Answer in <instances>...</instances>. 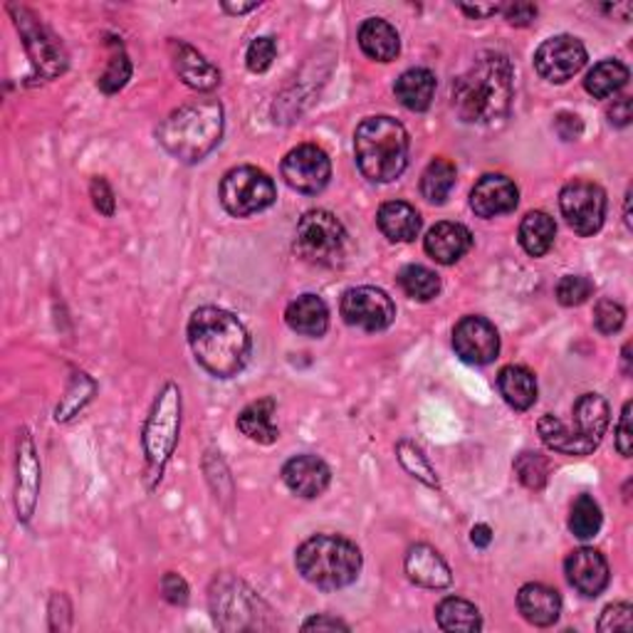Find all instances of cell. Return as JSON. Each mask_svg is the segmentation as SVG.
Instances as JSON below:
<instances>
[{
    "label": "cell",
    "mask_w": 633,
    "mask_h": 633,
    "mask_svg": "<svg viewBox=\"0 0 633 633\" xmlns=\"http://www.w3.org/2000/svg\"><path fill=\"white\" fill-rule=\"evenodd\" d=\"M188 345L208 374L231 378L250 359V334L238 316L221 307H201L188 320Z\"/></svg>",
    "instance_id": "obj_1"
},
{
    "label": "cell",
    "mask_w": 633,
    "mask_h": 633,
    "mask_svg": "<svg viewBox=\"0 0 633 633\" xmlns=\"http://www.w3.org/2000/svg\"><path fill=\"white\" fill-rule=\"evenodd\" d=\"M512 65L500 52H483L454 83V110L466 124H493L510 112Z\"/></svg>",
    "instance_id": "obj_2"
},
{
    "label": "cell",
    "mask_w": 633,
    "mask_h": 633,
    "mask_svg": "<svg viewBox=\"0 0 633 633\" xmlns=\"http://www.w3.org/2000/svg\"><path fill=\"white\" fill-rule=\"evenodd\" d=\"M223 137V107L213 99L191 102L171 112L159 126V141L184 164L206 159Z\"/></svg>",
    "instance_id": "obj_3"
},
{
    "label": "cell",
    "mask_w": 633,
    "mask_h": 633,
    "mask_svg": "<svg viewBox=\"0 0 633 633\" xmlns=\"http://www.w3.org/2000/svg\"><path fill=\"white\" fill-rule=\"evenodd\" d=\"M355 153L369 181L392 184L409 164V134L394 116H369L357 126Z\"/></svg>",
    "instance_id": "obj_4"
},
{
    "label": "cell",
    "mask_w": 633,
    "mask_h": 633,
    "mask_svg": "<svg viewBox=\"0 0 633 633\" xmlns=\"http://www.w3.org/2000/svg\"><path fill=\"white\" fill-rule=\"evenodd\" d=\"M297 572L316 589L337 592L357 582L361 551L355 542L339 535H314L295 555Z\"/></svg>",
    "instance_id": "obj_5"
},
{
    "label": "cell",
    "mask_w": 633,
    "mask_h": 633,
    "mask_svg": "<svg viewBox=\"0 0 633 633\" xmlns=\"http://www.w3.org/2000/svg\"><path fill=\"white\" fill-rule=\"evenodd\" d=\"M576 429H567L557 415H542L539 438L547 448L564 456H592L609 429V404L599 394H584L574 404Z\"/></svg>",
    "instance_id": "obj_6"
},
{
    "label": "cell",
    "mask_w": 633,
    "mask_h": 633,
    "mask_svg": "<svg viewBox=\"0 0 633 633\" xmlns=\"http://www.w3.org/2000/svg\"><path fill=\"white\" fill-rule=\"evenodd\" d=\"M181 431V392L176 384H166L144 426V456H147L149 475L161 481V473L174 454Z\"/></svg>",
    "instance_id": "obj_7"
},
{
    "label": "cell",
    "mask_w": 633,
    "mask_h": 633,
    "mask_svg": "<svg viewBox=\"0 0 633 633\" xmlns=\"http://www.w3.org/2000/svg\"><path fill=\"white\" fill-rule=\"evenodd\" d=\"M295 250L305 262L320 268H334L345 260L347 231L330 211H310L302 215L295 233Z\"/></svg>",
    "instance_id": "obj_8"
},
{
    "label": "cell",
    "mask_w": 633,
    "mask_h": 633,
    "mask_svg": "<svg viewBox=\"0 0 633 633\" xmlns=\"http://www.w3.org/2000/svg\"><path fill=\"white\" fill-rule=\"evenodd\" d=\"M221 203L235 219H248L275 203V184L256 166L231 169L221 181Z\"/></svg>",
    "instance_id": "obj_9"
},
{
    "label": "cell",
    "mask_w": 633,
    "mask_h": 633,
    "mask_svg": "<svg viewBox=\"0 0 633 633\" xmlns=\"http://www.w3.org/2000/svg\"><path fill=\"white\" fill-rule=\"evenodd\" d=\"M15 25H17V30H21L25 50H28L33 77L48 83V79H55L58 75H62L67 67V52L58 40V35H52L38 21V17L25 11V8H21V11L15 13Z\"/></svg>",
    "instance_id": "obj_10"
},
{
    "label": "cell",
    "mask_w": 633,
    "mask_h": 633,
    "mask_svg": "<svg viewBox=\"0 0 633 633\" xmlns=\"http://www.w3.org/2000/svg\"><path fill=\"white\" fill-rule=\"evenodd\" d=\"M559 208L574 233L594 235L601 231L606 219V194L594 181L574 178L559 194Z\"/></svg>",
    "instance_id": "obj_11"
},
{
    "label": "cell",
    "mask_w": 633,
    "mask_h": 633,
    "mask_svg": "<svg viewBox=\"0 0 633 633\" xmlns=\"http://www.w3.org/2000/svg\"><path fill=\"white\" fill-rule=\"evenodd\" d=\"M211 606L215 613V621L221 623L223 629L235 631V629H258V609L260 599L252 594L246 584L238 582L233 576H223L213 584L211 594Z\"/></svg>",
    "instance_id": "obj_12"
},
{
    "label": "cell",
    "mask_w": 633,
    "mask_h": 633,
    "mask_svg": "<svg viewBox=\"0 0 633 633\" xmlns=\"http://www.w3.org/2000/svg\"><path fill=\"white\" fill-rule=\"evenodd\" d=\"M342 316L357 330L384 332L396 320V307L384 289L355 287L342 297Z\"/></svg>",
    "instance_id": "obj_13"
},
{
    "label": "cell",
    "mask_w": 633,
    "mask_h": 633,
    "mask_svg": "<svg viewBox=\"0 0 633 633\" xmlns=\"http://www.w3.org/2000/svg\"><path fill=\"white\" fill-rule=\"evenodd\" d=\"M332 164L327 151L314 144H300L283 159V178L295 191L314 196L330 184Z\"/></svg>",
    "instance_id": "obj_14"
},
{
    "label": "cell",
    "mask_w": 633,
    "mask_h": 633,
    "mask_svg": "<svg viewBox=\"0 0 633 633\" xmlns=\"http://www.w3.org/2000/svg\"><path fill=\"white\" fill-rule=\"evenodd\" d=\"M586 65V48L574 35H555L535 52V70L547 83L562 85Z\"/></svg>",
    "instance_id": "obj_15"
},
{
    "label": "cell",
    "mask_w": 633,
    "mask_h": 633,
    "mask_svg": "<svg viewBox=\"0 0 633 633\" xmlns=\"http://www.w3.org/2000/svg\"><path fill=\"white\" fill-rule=\"evenodd\" d=\"M456 355L468 364H491L500 355V337L491 320L485 316H463L454 330Z\"/></svg>",
    "instance_id": "obj_16"
},
{
    "label": "cell",
    "mask_w": 633,
    "mask_h": 633,
    "mask_svg": "<svg viewBox=\"0 0 633 633\" xmlns=\"http://www.w3.org/2000/svg\"><path fill=\"white\" fill-rule=\"evenodd\" d=\"M40 491V463L38 454H35V443L28 431H23L21 440H17V481H15V508L17 518L28 522L38 505Z\"/></svg>",
    "instance_id": "obj_17"
},
{
    "label": "cell",
    "mask_w": 633,
    "mask_h": 633,
    "mask_svg": "<svg viewBox=\"0 0 633 633\" xmlns=\"http://www.w3.org/2000/svg\"><path fill=\"white\" fill-rule=\"evenodd\" d=\"M520 191L508 176L487 174L470 191V208L481 219H497L518 208Z\"/></svg>",
    "instance_id": "obj_18"
},
{
    "label": "cell",
    "mask_w": 633,
    "mask_h": 633,
    "mask_svg": "<svg viewBox=\"0 0 633 633\" xmlns=\"http://www.w3.org/2000/svg\"><path fill=\"white\" fill-rule=\"evenodd\" d=\"M564 572L569 584L584 596H599L606 589V584H609V564H606V559L592 547L574 549L572 555L567 557Z\"/></svg>",
    "instance_id": "obj_19"
},
{
    "label": "cell",
    "mask_w": 633,
    "mask_h": 633,
    "mask_svg": "<svg viewBox=\"0 0 633 633\" xmlns=\"http://www.w3.org/2000/svg\"><path fill=\"white\" fill-rule=\"evenodd\" d=\"M285 485L300 497H320L330 487L332 470L316 456H295L283 468Z\"/></svg>",
    "instance_id": "obj_20"
},
{
    "label": "cell",
    "mask_w": 633,
    "mask_h": 633,
    "mask_svg": "<svg viewBox=\"0 0 633 633\" xmlns=\"http://www.w3.org/2000/svg\"><path fill=\"white\" fill-rule=\"evenodd\" d=\"M171 55H174V67L184 85L198 89V92H211V89L221 85L219 67L211 65V62L188 42L184 40L171 42Z\"/></svg>",
    "instance_id": "obj_21"
},
{
    "label": "cell",
    "mask_w": 633,
    "mask_h": 633,
    "mask_svg": "<svg viewBox=\"0 0 633 633\" xmlns=\"http://www.w3.org/2000/svg\"><path fill=\"white\" fill-rule=\"evenodd\" d=\"M423 248L440 265H454L473 248V235L460 223H436L423 238Z\"/></svg>",
    "instance_id": "obj_22"
},
{
    "label": "cell",
    "mask_w": 633,
    "mask_h": 633,
    "mask_svg": "<svg viewBox=\"0 0 633 633\" xmlns=\"http://www.w3.org/2000/svg\"><path fill=\"white\" fill-rule=\"evenodd\" d=\"M406 574H409L413 584L426 586V589H446L454 582L450 567L429 545H415L409 549V555H406Z\"/></svg>",
    "instance_id": "obj_23"
},
{
    "label": "cell",
    "mask_w": 633,
    "mask_h": 633,
    "mask_svg": "<svg viewBox=\"0 0 633 633\" xmlns=\"http://www.w3.org/2000/svg\"><path fill=\"white\" fill-rule=\"evenodd\" d=\"M518 609L532 626H551L562 613V596L545 584H524L518 594Z\"/></svg>",
    "instance_id": "obj_24"
},
{
    "label": "cell",
    "mask_w": 633,
    "mask_h": 633,
    "mask_svg": "<svg viewBox=\"0 0 633 633\" xmlns=\"http://www.w3.org/2000/svg\"><path fill=\"white\" fill-rule=\"evenodd\" d=\"M287 327L302 334V337H322L330 327V310L322 297L316 295H300L297 300L287 305L285 310Z\"/></svg>",
    "instance_id": "obj_25"
},
{
    "label": "cell",
    "mask_w": 633,
    "mask_h": 633,
    "mask_svg": "<svg viewBox=\"0 0 633 633\" xmlns=\"http://www.w3.org/2000/svg\"><path fill=\"white\" fill-rule=\"evenodd\" d=\"M359 48L364 50L367 58L376 62H392L399 58L401 38L384 17H369L359 28Z\"/></svg>",
    "instance_id": "obj_26"
},
{
    "label": "cell",
    "mask_w": 633,
    "mask_h": 633,
    "mask_svg": "<svg viewBox=\"0 0 633 633\" xmlns=\"http://www.w3.org/2000/svg\"><path fill=\"white\" fill-rule=\"evenodd\" d=\"M378 231L392 243H411L421 231V215L411 203L388 201L376 213Z\"/></svg>",
    "instance_id": "obj_27"
},
{
    "label": "cell",
    "mask_w": 633,
    "mask_h": 633,
    "mask_svg": "<svg viewBox=\"0 0 633 633\" xmlns=\"http://www.w3.org/2000/svg\"><path fill=\"white\" fill-rule=\"evenodd\" d=\"M394 95L406 110L426 112L433 102V95H436V75L426 67L406 70L404 75L396 79Z\"/></svg>",
    "instance_id": "obj_28"
},
{
    "label": "cell",
    "mask_w": 633,
    "mask_h": 633,
    "mask_svg": "<svg viewBox=\"0 0 633 633\" xmlns=\"http://www.w3.org/2000/svg\"><path fill=\"white\" fill-rule=\"evenodd\" d=\"M497 388H500L502 399L518 411H528L537 401V378L528 367L510 364L500 369V374H497Z\"/></svg>",
    "instance_id": "obj_29"
},
{
    "label": "cell",
    "mask_w": 633,
    "mask_h": 633,
    "mask_svg": "<svg viewBox=\"0 0 633 633\" xmlns=\"http://www.w3.org/2000/svg\"><path fill=\"white\" fill-rule=\"evenodd\" d=\"M238 429L243 436L250 440L270 446L280 438V431L275 426V401L273 399H260L256 404L246 406L238 415Z\"/></svg>",
    "instance_id": "obj_30"
},
{
    "label": "cell",
    "mask_w": 633,
    "mask_h": 633,
    "mask_svg": "<svg viewBox=\"0 0 633 633\" xmlns=\"http://www.w3.org/2000/svg\"><path fill=\"white\" fill-rule=\"evenodd\" d=\"M557 223L545 211H532L520 223V246L532 258L547 256L549 248L555 246Z\"/></svg>",
    "instance_id": "obj_31"
},
{
    "label": "cell",
    "mask_w": 633,
    "mask_h": 633,
    "mask_svg": "<svg viewBox=\"0 0 633 633\" xmlns=\"http://www.w3.org/2000/svg\"><path fill=\"white\" fill-rule=\"evenodd\" d=\"M436 621L443 631L473 633L483 629V619L477 606L466 599H458V596H448V599H443L436 606Z\"/></svg>",
    "instance_id": "obj_32"
},
{
    "label": "cell",
    "mask_w": 633,
    "mask_h": 633,
    "mask_svg": "<svg viewBox=\"0 0 633 633\" xmlns=\"http://www.w3.org/2000/svg\"><path fill=\"white\" fill-rule=\"evenodd\" d=\"M626 83H629V67L621 65L619 60H604L589 70V75H586L584 79V87L592 97L606 99V97L617 95Z\"/></svg>",
    "instance_id": "obj_33"
},
{
    "label": "cell",
    "mask_w": 633,
    "mask_h": 633,
    "mask_svg": "<svg viewBox=\"0 0 633 633\" xmlns=\"http://www.w3.org/2000/svg\"><path fill=\"white\" fill-rule=\"evenodd\" d=\"M458 171L448 159H433L421 176V194L429 203H446V198L456 188Z\"/></svg>",
    "instance_id": "obj_34"
},
{
    "label": "cell",
    "mask_w": 633,
    "mask_h": 633,
    "mask_svg": "<svg viewBox=\"0 0 633 633\" xmlns=\"http://www.w3.org/2000/svg\"><path fill=\"white\" fill-rule=\"evenodd\" d=\"M604 522V514L599 502L592 495H579L572 505V514H569V530L579 539H592L599 535Z\"/></svg>",
    "instance_id": "obj_35"
},
{
    "label": "cell",
    "mask_w": 633,
    "mask_h": 633,
    "mask_svg": "<svg viewBox=\"0 0 633 633\" xmlns=\"http://www.w3.org/2000/svg\"><path fill=\"white\" fill-rule=\"evenodd\" d=\"M399 285L411 300L431 302L440 293V277L423 265H406L399 273Z\"/></svg>",
    "instance_id": "obj_36"
},
{
    "label": "cell",
    "mask_w": 633,
    "mask_h": 633,
    "mask_svg": "<svg viewBox=\"0 0 633 633\" xmlns=\"http://www.w3.org/2000/svg\"><path fill=\"white\" fill-rule=\"evenodd\" d=\"M396 454H399L401 466L406 468V473H411L413 477H419L421 483H426L431 487L438 485V477L433 473L431 463L426 460V456L421 454V448H415L413 443L409 440H401L399 448H396Z\"/></svg>",
    "instance_id": "obj_37"
},
{
    "label": "cell",
    "mask_w": 633,
    "mask_h": 633,
    "mask_svg": "<svg viewBox=\"0 0 633 633\" xmlns=\"http://www.w3.org/2000/svg\"><path fill=\"white\" fill-rule=\"evenodd\" d=\"M514 473H518L524 487H530V491H542L549 475V463L539 454H522L514 460Z\"/></svg>",
    "instance_id": "obj_38"
},
{
    "label": "cell",
    "mask_w": 633,
    "mask_h": 633,
    "mask_svg": "<svg viewBox=\"0 0 633 633\" xmlns=\"http://www.w3.org/2000/svg\"><path fill=\"white\" fill-rule=\"evenodd\" d=\"M594 295V283L584 275H567L557 285V300L564 307L584 305Z\"/></svg>",
    "instance_id": "obj_39"
},
{
    "label": "cell",
    "mask_w": 633,
    "mask_h": 633,
    "mask_svg": "<svg viewBox=\"0 0 633 633\" xmlns=\"http://www.w3.org/2000/svg\"><path fill=\"white\" fill-rule=\"evenodd\" d=\"M129 77H132L129 58H126L124 52H116V55H112L110 65H107L104 75L99 77V89L107 95H114V92H120L126 83H129Z\"/></svg>",
    "instance_id": "obj_40"
},
{
    "label": "cell",
    "mask_w": 633,
    "mask_h": 633,
    "mask_svg": "<svg viewBox=\"0 0 633 633\" xmlns=\"http://www.w3.org/2000/svg\"><path fill=\"white\" fill-rule=\"evenodd\" d=\"M623 322H626V312L623 307L613 300H601L594 307V327L601 334H617Z\"/></svg>",
    "instance_id": "obj_41"
},
{
    "label": "cell",
    "mask_w": 633,
    "mask_h": 633,
    "mask_svg": "<svg viewBox=\"0 0 633 633\" xmlns=\"http://www.w3.org/2000/svg\"><path fill=\"white\" fill-rule=\"evenodd\" d=\"M277 55V42L273 38H256L248 48V70L250 72H265L273 65Z\"/></svg>",
    "instance_id": "obj_42"
},
{
    "label": "cell",
    "mask_w": 633,
    "mask_h": 633,
    "mask_svg": "<svg viewBox=\"0 0 633 633\" xmlns=\"http://www.w3.org/2000/svg\"><path fill=\"white\" fill-rule=\"evenodd\" d=\"M599 629L601 633L609 631H631L633 629V609L631 604H611L606 606L601 619H599Z\"/></svg>",
    "instance_id": "obj_43"
},
{
    "label": "cell",
    "mask_w": 633,
    "mask_h": 633,
    "mask_svg": "<svg viewBox=\"0 0 633 633\" xmlns=\"http://www.w3.org/2000/svg\"><path fill=\"white\" fill-rule=\"evenodd\" d=\"M505 21L510 25H518V28H524V25H530L532 21L537 17V5L535 3H508L502 5Z\"/></svg>",
    "instance_id": "obj_44"
},
{
    "label": "cell",
    "mask_w": 633,
    "mask_h": 633,
    "mask_svg": "<svg viewBox=\"0 0 633 633\" xmlns=\"http://www.w3.org/2000/svg\"><path fill=\"white\" fill-rule=\"evenodd\" d=\"M161 592H164V599L169 604H186L188 601L186 579L174 574V572H169L164 579H161Z\"/></svg>",
    "instance_id": "obj_45"
},
{
    "label": "cell",
    "mask_w": 633,
    "mask_h": 633,
    "mask_svg": "<svg viewBox=\"0 0 633 633\" xmlns=\"http://www.w3.org/2000/svg\"><path fill=\"white\" fill-rule=\"evenodd\" d=\"M617 448L623 458H631L633 454V429H631V404L623 406L619 429H617Z\"/></svg>",
    "instance_id": "obj_46"
},
{
    "label": "cell",
    "mask_w": 633,
    "mask_h": 633,
    "mask_svg": "<svg viewBox=\"0 0 633 633\" xmlns=\"http://www.w3.org/2000/svg\"><path fill=\"white\" fill-rule=\"evenodd\" d=\"M92 201L99 213H104V215L114 213V194L104 178L92 181Z\"/></svg>",
    "instance_id": "obj_47"
},
{
    "label": "cell",
    "mask_w": 633,
    "mask_h": 633,
    "mask_svg": "<svg viewBox=\"0 0 633 633\" xmlns=\"http://www.w3.org/2000/svg\"><path fill=\"white\" fill-rule=\"evenodd\" d=\"M555 129L559 137H562L564 141H574L582 137V132H584V124L582 120H579L576 114H569V112H562L557 116V122H555Z\"/></svg>",
    "instance_id": "obj_48"
},
{
    "label": "cell",
    "mask_w": 633,
    "mask_h": 633,
    "mask_svg": "<svg viewBox=\"0 0 633 633\" xmlns=\"http://www.w3.org/2000/svg\"><path fill=\"white\" fill-rule=\"evenodd\" d=\"M609 120H611V124H617V126H629L631 124L633 110H631V99L629 97L613 99V104L609 107Z\"/></svg>",
    "instance_id": "obj_49"
},
{
    "label": "cell",
    "mask_w": 633,
    "mask_h": 633,
    "mask_svg": "<svg viewBox=\"0 0 633 633\" xmlns=\"http://www.w3.org/2000/svg\"><path fill=\"white\" fill-rule=\"evenodd\" d=\"M305 631H349V626L345 621H339V619H332V617H312L310 621H305Z\"/></svg>",
    "instance_id": "obj_50"
},
{
    "label": "cell",
    "mask_w": 633,
    "mask_h": 633,
    "mask_svg": "<svg viewBox=\"0 0 633 633\" xmlns=\"http://www.w3.org/2000/svg\"><path fill=\"white\" fill-rule=\"evenodd\" d=\"M468 17H491L495 13L502 11V5H460Z\"/></svg>",
    "instance_id": "obj_51"
},
{
    "label": "cell",
    "mask_w": 633,
    "mask_h": 633,
    "mask_svg": "<svg viewBox=\"0 0 633 633\" xmlns=\"http://www.w3.org/2000/svg\"><path fill=\"white\" fill-rule=\"evenodd\" d=\"M470 539H473L475 547H487L493 542V530L487 528V524H475L473 535H470Z\"/></svg>",
    "instance_id": "obj_52"
},
{
    "label": "cell",
    "mask_w": 633,
    "mask_h": 633,
    "mask_svg": "<svg viewBox=\"0 0 633 633\" xmlns=\"http://www.w3.org/2000/svg\"><path fill=\"white\" fill-rule=\"evenodd\" d=\"M256 8H258V3H223V11L233 13V15L250 13V11H256Z\"/></svg>",
    "instance_id": "obj_53"
}]
</instances>
